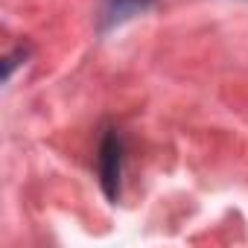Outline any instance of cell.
<instances>
[{
    "mask_svg": "<svg viewBox=\"0 0 248 248\" xmlns=\"http://www.w3.org/2000/svg\"><path fill=\"white\" fill-rule=\"evenodd\" d=\"M123 164H126V140L117 129H108L102 143H99V155H96V172H99V187L105 193L108 202L117 204L120 199V184H123Z\"/></svg>",
    "mask_w": 248,
    "mask_h": 248,
    "instance_id": "6da1fadb",
    "label": "cell"
},
{
    "mask_svg": "<svg viewBox=\"0 0 248 248\" xmlns=\"http://www.w3.org/2000/svg\"><path fill=\"white\" fill-rule=\"evenodd\" d=\"M155 0H105V9H102V27H117L123 21H129L135 15H143Z\"/></svg>",
    "mask_w": 248,
    "mask_h": 248,
    "instance_id": "7a4b0ae2",
    "label": "cell"
}]
</instances>
